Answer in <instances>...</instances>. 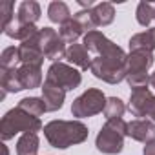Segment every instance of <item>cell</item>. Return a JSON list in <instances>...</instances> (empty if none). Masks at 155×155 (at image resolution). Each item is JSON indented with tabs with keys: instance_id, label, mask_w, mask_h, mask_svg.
Listing matches in <instances>:
<instances>
[{
	"instance_id": "obj_1",
	"label": "cell",
	"mask_w": 155,
	"mask_h": 155,
	"mask_svg": "<svg viewBox=\"0 0 155 155\" xmlns=\"http://www.w3.org/2000/svg\"><path fill=\"white\" fill-rule=\"evenodd\" d=\"M90 131L88 126L81 120H51L44 126V137L46 140L57 148V150H66L69 146L81 144L88 139Z\"/></svg>"
},
{
	"instance_id": "obj_2",
	"label": "cell",
	"mask_w": 155,
	"mask_h": 155,
	"mask_svg": "<svg viewBox=\"0 0 155 155\" xmlns=\"http://www.w3.org/2000/svg\"><path fill=\"white\" fill-rule=\"evenodd\" d=\"M40 130H44L42 120L20 110L18 106L9 110L0 120V137L4 142L13 139L17 133H37Z\"/></svg>"
},
{
	"instance_id": "obj_3",
	"label": "cell",
	"mask_w": 155,
	"mask_h": 155,
	"mask_svg": "<svg viewBox=\"0 0 155 155\" xmlns=\"http://www.w3.org/2000/svg\"><path fill=\"white\" fill-rule=\"evenodd\" d=\"M124 137H128V122L124 119H111L101 128L95 139V146L101 153L117 155L124 148Z\"/></svg>"
},
{
	"instance_id": "obj_4",
	"label": "cell",
	"mask_w": 155,
	"mask_h": 155,
	"mask_svg": "<svg viewBox=\"0 0 155 155\" xmlns=\"http://www.w3.org/2000/svg\"><path fill=\"white\" fill-rule=\"evenodd\" d=\"M126 62L128 55L124 57H95L91 60L90 71L95 79L108 82V84H119L126 81Z\"/></svg>"
},
{
	"instance_id": "obj_5",
	"label": "cell",
	"mask_w": 155,
	"mask_h": 155,
	"mask_svg": "<svg viewBox=\"0 0 155 155\" xmlns=\"http://www.w3.org/2000/svg\"><path fill=\"white\" fill-rule=\"evenodd\" d=\"M106 102H108V99H106V95L101 90L90 88V90H86L82 95H79L73 101L71 113L77 119L93 117V115H97V113H101V111L106 110Z\"/></svg>"
},
{
	"instance_id": "obj_6",
	"label": "cell",
	"mask_w": 155,
	"mask_h": 155,
	"mask_svg": "<svg viewBox=\"0 0 155 155\" xmlns=\"http://www.w3.org/2000/svg\"><path fill=\"white\" fill-rule=\"evenodd\" d=\"M46 82L58 86L64 91H71L79 88L82 82V75L75 66H69L66 62H55L48 68L46 73Z\"/></svg>"
},
{
	"instance_id": "obj_7",
	"label": "cell",
	"mask_w": 155,
	"mask_h": 155,
	"mask_svg": "<svg viewBox=\"0 0 155 155\" xmlns=\"http://www.w3.org/2000/svg\"><path fill=\"white\" fill-rule=\"evenodd\" d=\"M82 44L86 46V49L90 53H95L97 57H124V55H128L120 46H117L115 42H111L99 29L86 33Z\"/></svg>"
},
{
	"instance_id": "obj_8",
	"label": "cell",
	"mask_w": 155,
	"mask_h": 155,
	"mask_svg": "<svg viewBox=\"0 0 155 155\" xmlns=\"http://www.w3.org/2000/svg\"><path fill=\"white\" fill-rule=\"evenodd\" d=\"M38 44L40 49L44 53V57L48 60L55 62H62V58H66V42L60 38V35L53 29V28H42L38 33Z\"/></svg>"
},
{
	"instance_id": "obj_9",
	"label": "cell",
	"mask_w": 155,
	"mask_h": 155,
	"mask_svg": "<svg viewBox=\"0 0 155 155\" xmlns=\"http://www.w3.org/2000/svg\"><path fill=\"white\" fill-rule=\"evenodd\" d=\"M128 110L135 117H146L151 122H155V95L148 88L133 90L130 93Z\"/></svg>"
},
{
	"instance_id": "obj_10",
	"label": "cell",
	"mask_w": 155,
	"mask_h": 155,
	"mask_svg": "<svg viewBox=\"0 0 155 155\" xmlns=\"http://www.w3.org/2000/svg\"><path fill=\"white\" fill-rule=\"evenodd\" d=\"M155 57L150 51H130L128 55V62H126V79L131 77H150L148 71L153 66Z\"/></svg>"
},
{
	"instance_id": "obj_11",
	"label": "cell",
	"mask_w": 155,
	"mask_h": 155,
	"mask_svg": "<svg viewBox=\"0 0 155 155\" xmlns=\"http://www.w3.org/2000/svg\"><path fill=\"white\" fill-rule=\"evenodd\" d=\"M40 33V31H38ZM38 33L35 37H31L26 42H20L18 46V53H20V64H29V66H40L44 64V53L40 49L38 44Z\"/></svg>"
},
{
	"instance_id": "obj_12",
	"label": "cell",
	"mask_w": 155,
	"mask_h": 155,
	"mask_svg": "<svg viewBox=\"0 0 155 155\" xmlns=\"http://www.w3.org/2000/svg\"><path fill=\"white\" fill-rule=\"evenodd\" d=\"M128 137L144 144L155 142V122L148 119H135L128 122Z\"/></svg>"
},
{
	"instance_id": "obj_13",
	"label": "cell",
	"mask_w": 155,
	"mask_h": 155,
	"mask_svg": "<svg viewBox=\"0 0 155 155\" xmlns=\"http://www.w3.org/2000/svg\"><path fill=\"white\" fill-rule=\"evenodd\" d=\"M17 75H18L20 84L24 86V90L42 88V68L40 66L20 64L18 69H17Z\"/></svg>"
},
{
	"instance_id": "obj_14",
	"label": "cell",
	"mask_w": 155,
	"mask_h": 155,
	"mask_svg": "<svg viewBox=\"0 0 155 155\" xmlns=\"http://www.w3.org/2000/svg\"><path fill=\"white\" fill-rule=\"evenodd\" d=\"M66 60L68 64L71 66H77L82 71H88L91 68V57H90V51L86 49L84 44H71L68 46V51H66Z\"/></svg>"
},
{
	"instance_id": "obj_15",
	"label": "cell",
	"mask_w": 155,
	"mask_h": 155,
	"mask_svg": "<svg viewBox=\"0 0 155 155\" xmlns=\"http://www.w3.org/2000/svg\"><path fill=\"white\" fill-rule=\"evenodd\" d=\"M40 90H42V101L46 102L48 111H58L64 106V99H66V91L64 90H60L58 86L49 84L46 81H44Z\"/></svg>"
},
{
	"instance_id": "obj_16",
	"label": "cell",
	"mask_w": 155,
	"mask_h": 155,
	"mask_svg": "<svg viewBox=\"0 0 155 155\" xmlns=\"http://www.w3.org/2000/svg\"><path fill=\"white\" fill-rule=\"evenodd\" d=\"M9 38H15V40H20V42H26V40H29L31 37H35L40 29L37 28V26H33V24H22V22H18V20H11L4 29H2Z\"/></svg>"
},
{
	"instance_id": "obj_17",
	"label": "cell",
	"mask_w": 155,
	"mask_h": 155,
	"mask_svg": "<svg viewBox=\"0 0 155 155\" xmlns=\"http://www.w3.org/2000/svg\"><path fill=\"white\" fill-rule=\"evenodd\" d=\"M130 51H150L153 53L155 51V28H150L142 33H137L130 38Z\"/></svg>"
},
{
	"instance_id": "obj_18",
	"label": "cell",
	"mask_w": 155,
	"mask_h": 155,
	"mask_svg": "<svg viewBox=\"0 0 155 155\" xmlns=\"http://www.w3.org/2000/svg\"><path fill=\"white\" fill-rule=\"evenodd\" d=\"M42 11H40V6L35 0H24V2L18 6V11H17V20L22 22V24H33L40 18Z\"/></svg>"
},
{
	"instance_id": "obj_19",
	"label": "cell",
	"mask_w": 155,
	"mask_h": 155,
	"mask_svg": "<svg viewBox=\"0 0 155 155\" xmlns=\"http://www.w3.org/2000/svg\"><path fill=\"white\" fill-rule=\"evenodd\" d=\"M91 15H93L95 26L97 28H104V26H110L113 22L115 8L110 2H101V4H95V8H91Z\"/></svg>"
},
{
	"instance_id": "obj_20",
	"label": "cell",
	"mask_w": 155,
	"mask_h": 155,
	"mask_svg": "<svg viewBox=\"0 0 155 155\" xmlns=\"http://www.w3.org/2000/svg\"><path fill=\"white\" fill-rule=\"evenodd\" d=\"M17 69H0V88L4 93H18L24 90L17 75Z\"/></svg>"
},
{
	"instance_id": "obj_21",
	"label": "cell",
	"mask_w": 155,
	"mask_h": 155,
	"mask_svg": "<svg viewBox=\"0 0 155 155\" xmlns=\"http://www.w3.org/2000/svg\"><path fill=\"white\" fill-rule=\"evenodd\" d=\"M58 35H60V38L66 44L71 46V44H77V38H79V37L86 35V31H84V28L77 22L75 18H71V20H68L66 24H62L58 28Z\"/></svg>"
},
{
	"instance_id": "obj_22",
	"label": "cell",
	"mask_w": 155,
	"mask_h": 155,
	"mask_svg": "<svg viewBox=\"0 0 155 155\" xmlns=\"http://www.w3.org/2000/svg\"><path fill=\"white\" fill-rule=\"evenodd\" d=\"M48 18H49L53 24L62 26V24H66L68 20H71L73 15H71V11H69V8H68L66 2L55 0V2H51L49 8H48Z\"/></svg>"
},
{
	"instance_id": "obj_23",
	"label": "cell",
	"mask_w": 155,
	"mask_h": 155,
	"mask_svg": "<svg viewBox=\"0 0 155 155\" xmlns=\"http://www.w3.org/2000/svg\"><path fill=\"white\" fill-rule=\"evenodd\" d=\"M40 146V139L37 133H22L17 140V155H37Z\"/></svg>"
},
{
	"instance_id": "obj_24",
	"label": "cell",
	"mask_w": 155,
	"mask_h": 155,
	"mask_svg": "<svg viewBox=\"0 0 155 155\" xmlns=\"http://www.w3.org/2000/svg\"><path fill=\"white\" fill-rule=\"evenodd\" d=\"M20 110H24V111H28L29 115H33V117H42L46 111H48V108H46V102L42 101V97H26V99H22V101H18V104H17Z\"/></svg>"
},
{
	"instance_id": "obj_25",
	"label": "cell",
	"mask_w": 155,
	"mask_h": 155,
	"mask_svg": "<svg viewBox=\"0 0 155 155\" xmlns=\"http://www.w3.org/2000/svg\"><path fill=\"white\" fill-rule=\"evenodd\" d=\"M20 66V53L18 46H9L0 55V69H17Z\"/></svg>"
},
{
	"instance_id": "obj_26",
	"label": "cell",
	"mask_w": 155,
	"mask_h": 155,
	"mask_svg": "<svg viewBox=\"0 0 155 155\" xmlns=\"http://www.w3.org/2000/svg\"><path fill=\"white\" fill-rule=\"evenodd\" d=\"M124 111H126V104H124L119 97H108L106 110H104V117H106V120H111V119H122Z\"/></svg>"
},
{
	"instance_id": "obj_27",
	"label": "cell",
	"mask_w": 155,
	"mask_h": 155,
	"mask_svg": "<svg viewBox=\"0 0 155 155\" xmlns=\"http://www.w3.org/2000/svg\"><path fill=\"white\" fill-rule=\"evenodd\" d=\"M135 17H137V22L140 26H144V28L150 26L151 20H153V4H150V2H139Z\"/></svg>"
},
{
	"instance_id": "obj_28",
	"label": "cell",
	"mask_w": 155,
	"mask_h": 155,
	"mask_svg": "<svg viewBox=\"0 0 155 155\" xmlns=\"http://www.w3.org/2000/svg\"><path fill=\"white\" fill-rule=\"evenodd\" d=\"M73 18L79 22L82 28H84V31L86 33H90V31H95L97 29V26H95V20H93V15H91V9H82V11H77L75 15H73Z\"/></svg>"
},
{
	"instance_id": "obj_29",
	"label": "cell",
	"mask_w": 155,
	"mask_h": 155,
	"mask_svg": "<svg viewBox=\"0 0 155 155\" xmlns=\"http://www.w3.org/2000/svg\"><path fill=\"white\" fill-rule=\"evenodd\" d=\"M13 9H15V6H13V2H2L0 4V15H2V26L0 28H6L15 17H13Z\"/></svg>"
},
{
	"instance_id": "obj_30",
	"label": "cell",
	"mask_w": 155,
	"mask_h": 155,
	"mask_svg": "<svg viewBox=\"0 0 155 155\" xmlns=\"http://www.w3.org/2000/svg\"><path fill=\"white\" fill-rule=\"evenodd\" d=\"M142 155H155V142H151V144H144V148H142Z\"/></svg>"
},
{
	"instance_id": "obj_31",
	"label": "cell",
	"mask_w": 155,
	"mask_h": 155,
	"mask_svg": "<svg viewBox=\"0 0 155 155\" xmlns=\"http://www.w3.org/2000/svg\"><path fill=\"white\" fill-rule=\"evenodd\" d=\"M150 86H151V88H155V71L150 75Z\"/></svg>"
},
{
	"instance_id": "obj_32",
	"label": "cell",
	"mask_w": 155,
	"mask_h": 155,
	"mask_svg": "<svg viewBox=\"0 0 155 155\" xmlns=\"http://www.w3.org/2000/svg\"><path fill=\"white\" fill-rule=\"evenodd\" d=\"M2 150H4V155H9V151H8V146H6V144H2Z\"/></svg>"
},
{
	"instance_id": "obj_33",
	"label": "cell",
	"mask_w": 155,
	"mask_h": 155,
	"mask_svg": "<svg viewBox=\"0 0 155 155\" xmlns=\"http://www.w3.org/2000/svg\"><path fill=\"white\" fill-rule=\"evenodd\" d=\"M153 20H155V4H153Z\"/></svg>"
}]
</instances>
